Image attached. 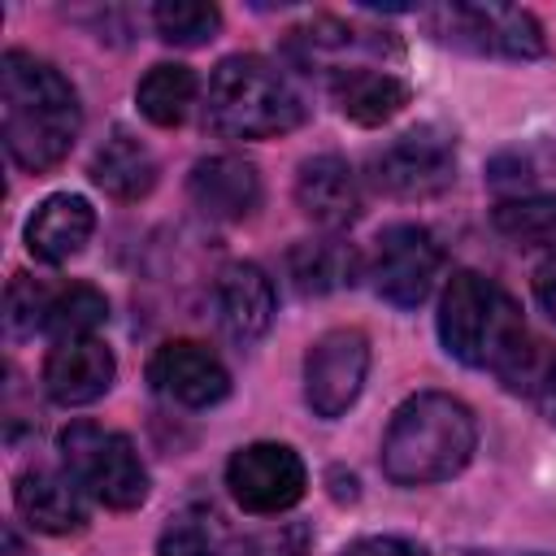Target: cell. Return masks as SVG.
<instances>
[{
	"instance_id": "7c38bea8",
	"label": "cell",
	"mask_w": 556,
	"mask_h": 556,
	"mask_svg": "<svg viewBox=\"0 0 556 556\" xmlns=\"http://www.w3.org/2000/svg\"><path fill=\"white\" fill-rule=\"evenodd\" d=\"M148 382L156 395L182 408H213L230 395V374L208 343L165 339L148 361Z\"/></svg>"
},
{
	"instance_id": "603a6c76",
	"label": "cell",
	"mask_w": 556,
	"mask_h": 556,
	"mask_svg": "<svg viewBox=\"0 0 556 556\" xmlns=\"http://www.w3.org/2000/svg\"><path fill=\"white\" fill-rule=\"evenodd\" d=\"M135 100H139V113H143L152 126H161V130L182 126L187 113H191V104H195V74H191V65H178V61L152 65V70L139 78Z\"/></svg>"
},
{
	"instance_id": "ba28073f",
	"label": "cell",
	"mask_w": 556,
	"mask_h": 556,
	"mask_svg": "<svg viewBox=\"0 0 556 556\" xmlns=\"http://www.w3.org/2000/svg\"><path fill=\"white\" fill-rule=\"evenodd\" d=\"M456 178V143L439 126H413L369 156V182L391 200H430Z\"/></svg>"
},
{
	"instance_id": "484cf974",
	"label": "cell",
	"mask_w": 556,
	"mask_h": 556,
	"mask_svg": "<svg viewBox=\"0 0 556 556\" xmlns=\"http://www.w3.org/2000/svg\"><path fill=\"white\" fill-rule=\"evenodd\" d=\"M152 26L174 48H200V43L217 39L222 9L217 4H204V0H161L152 9Z\"/></svg>"
},
{
	"instance_id": "3957f363",
	"label": "cell",
	"mask_w": 556,
	"mask_h": 556,
	"mask_svg": "<svg viewBox=\"0 0 556 556\" xmlns=\"http://www.w3.org/2000/svg\"><path fill=\"white\" fill-rule=\"evenodd\" d=\"M478 447V421L447 391L408 395L382 434V473L395 486H430L456 478Z\"/></svg>"
},
{
	"instance_id": "9a60e30c",
	"label": "cell",
	"mask_w": 556,
	"mask_h": 556,
	"mask_svg": "<svg viewBox=\"0 0 556 556\" xmlns=\"http://www.w3.org/2000/svg\"><path fill=\"white\" fill-rule=\"evenodd\" d=\"M295 204L304 217H313L326 230H343L361 217V182L352 165L334 152L308 156L295 174Z\"/></svg>"
},
{
	"instance_id": "44dd1931",
	"label": "cell",
	"mask_w": 556,
	"mask_h": 556,
	"mask_svg": "<svg viewBox=\"0 0 556 556\" xmlns=\"http://www.w3.org/2000/svg\"><path fill=\"white\" fill-rule=\"evenodd\" d=\"M156 556H248V534H235L213 504H187L165 521Z\"/></svg>"
},
{
	"instance_id": "277c9868",
	"label": "cell",
	"mask_w": 556,
	"mask_h": 556,
	"mask_svg": "<svg viewBox=\"0 0 556 556\" xmlns=\"http://www.w3.org/2000/svg\"><path fill=\"white\" fill-rule=\"evenodd\" d=\"M308 104L295 83L256 52H235L217 61L208 78L204 126L222 139H278L304 126Z\"/></svg>"
},
{
	"instance_id": "f546056e",
	"label": "cell",
	"mask_w": 556,
	"mask_h": 556,
	"mask_svg": "<svg viewBox=\"0 0 556 556\" xmlns=\"http://www.w3.org/2000/svg\"><path fill=\"white\" fill-rule=\"evenodd\" d=\"M534 300L543 304V313L556 321V256L552 261H543L539 269H534Z\"/></svg>"
},
{
	"instance_id": "52a82bcc",
	"label": "cell",
	"mask_w": 556,
	"mask_h": 556,
	"mask_svg": "<svg viewBox=\"0 0 556 556\" xmlns=\"http://www.w3.org/2000/svg\"><path fill=\"white\" fill-rule=\"evenodd\" d=\"M282 56L308 74H326V83H330L348 70H382V61H400L404 48L395 35L365 30L343 17L321 13V17H308L304 26L287 30Z\"/></svg>"
},
{
	"instance_id": "5b68a950",
	"label": "cell",
	"mask_w": 556,
	"mask_h": 556,
	"mask_svg": "<svg viewBox=\"0 0 556 556\" xmlns=\"http://www.w3.org/2000/svg\"><path fill=\"white\" fill-rule=\"evenodd\" d=\"M65 473L104 508H139L148 500V469L135 443L122 430H104L96 421H70L61 430Z\"/></svg>"
},
{
	"instance_id": "5bb4252c",
	"label": "cell",
	"mask_w": 556,
	"mask_h": 556,
	"mask_svg": "<svg viewBox=\"0 0 556 556\" xmlns=\"http://www.w3.org/2000/svg\"><path fill=\"white\" fill-rule=\"evenodd\" d=\"M113 378H117V361L96 334L91 339H65L43 361V391L52 404H65V408L100 400L113 387Z\"/></svg>"
},
{
	"instance_id": "4316f807",
	"label": "cell",
	"mask_w": 556,
	"mask_h": 556,
	"mask_svg": "<svg viewBox=\"0 0 556 556\" xmlns=\"http://www.w3.org/2000/svg\"><path fill=\"white\" fill-rule=\"evenodd\" d=\"M43 308H48V287L35 282L30 274H13L9 291H4V326L13 339H26L35 330H43Z\"/></svg>"
},
{
	"instance_id": "30bf717a",
	"label": "cell",
	"mask_w": 556,
	"mask_h": 556,
	"mask_svg": "<svg viewBox=\"0 0 556 556\" xmlns=\"http://www.w3.org/2000/svg\"><path fill=\"white\" fill-rule=\"evenodd\" d=\"M230 500L252 517H278L308 491V469L287 443H248L226 460Z\"/></svg>"
},
{
	"instance_id": "f1b7e54d",
	"label": "cell",
	"mask_w": 556,
	"mask_h": 556,
	"mask_svg": "<svg viewBox=\"0 0 556 556\" xmlns=\"http://www.w3.org/2000/svg\"><path fill=\"white\" fill-rule=\"evenodd\" d=\"M339 556H426L421 543L404 539V534H365L356 543H348Z\"/></svg>"
},
{
	"instance_id": "ffe728a7",
	"label": "cell",
	"mask_w": 556,
	"mask_h": 556,
	"mask_svg": "<svg viewBox=\"0 0 556 556\" xmlns=\"http://www.w3.org/2000/svg\"><path fill=\"white\" fill-rule=\"evenodd\" d=\"M330 100L339 104V113L348 122L382 126L413 100V87L391 70H348V74L330 78Z\"/></svg>"
},
{
	"instance_id": "7a4b0ae2",
	"label": "cell",
	"mask_w": 556,
	"mask_h": 556,
	"mask_svg": "<svg viewBox=\"0 0 556 556\" xmlns=\"http://www.w3.org/2000/svg\"><path fill=\"white\" fill-rule=\"evenodd\" d=\"M83 109L74 83L43 56L9 48L0 61V135L4 152L26 174L61 165L78 139Z\"/></svg>"
},
{
	"instance_id": "4dcf8cb0",
	"label": "cell",
	"mask_w": 556,
	"mask_h": 556,
	"mask_svg": "<svg viewBox=\"0 0 556 556\" xmlns=\"http://www.w3.org/2000/svg\"><path fill=\"white\" fill-rule=\"evenodd\" d=\"M456 556H517V552H473V547H460ZM526 556H539V552H526Z\"/></svg>"
},
{
	"instance_id": "83f0119b",
	"label": "cell",
	"mask_w": 556,
	"mask_h": 556,
	"mask_svg": "<svg viewBox=\"0 0 556 556\" xmlns=\"http://www.w3.org/2000/svg\"><path fill=\"white\" fill-rule=\"evenodd\" d=\"M308 526L304 521H282L269 530L248 534V556H304L308 552Z\"/></svg>"
},
{
	"instance_id": "d4e9b609",
	"label": "cell",
	"mask_w": 556,
	"mask_h": 556,
	"mask_svg": "<svg viewBox=\"0 0 556 556\" xmlns=\"http://www.w3.org/2000/svg\"><path fill=\"white\" fill-rule=\"evenodd\" d=\"M491 226L517 248H556V195H508L491 208Z\"/></svg>"
},
{
	"instance_id": "d6986e66",
	"label": "cell",
	"mask_w": 556,
	"mask_h": 556,
	"mask_svg": "<svg viewBox=\"0 0 556 556\" xmlns=\"http://www.w3.org/2000/svg\"><path fill=\"white\" fill-rule=\"evenodd\" d=\"M91 182L104 195H113L122 204H135L156 187V156L148 152L143 139H135L130 130L117 126L91 156Z\"/></svg>"
},
{
	"instance_id": "e0dca14e",
	"label": "cell",
	"mask_w": 556,
	"mask_h": 556,
	"mask_svg": "<svg viewBox=\"0 0 556 556\" xmlns=\"http://www.w3.org/2000/svg\"><path fill=\"white\" fill-rule=\"evenodd\" d=\"M217 321L235 343H256L274 321V282L252 261H230L213 287Z\"/></svg>"
},
{
	"instance_id": "7402d4cb",
	"label": "cell",
	"mask_w": 556,
	"mask_h": 556,
	"mask_svg": "<svg viewBox=\"0 0 556 556\" xmlns=\"http://www.w3.org/2000/svg\"><path fill=\"white\" fill-rule=\"evenodd\" d=\"M287 278L300 295H330L361 278V256L343 239H300L287 252Z\"/></svg>"
},
{
	"instance_id": "8fae6325",
	"label": "cell",
	"mask_w": 556,
	"mask_h": 556,
	"mask_svg": "<svg viewBox=\"0 0 556 556\" xmlns=\"http://www.w3.org/2000/svg\"><path fill=\"white\" fill-rule=\"evenodd\" d=\"M365 374H369L365 330H356V326L326 330L304 356V400H308V408L326 421L343 417L356 404V395L365 387Z\"/></svg>"
},
{
	"instance_id": "9c48e42d",
	"label": "cell",
	"mask_w": 556,
	"mask_h": 556,
	"mask_svg": "<svg viewBox=\"0 0 556 556\" xmlns=\"http://www.w3.org/2000/svg\"><path fill=\"white\" fill-rule=\"evenodd\" d=\"M443 269V248L439 239L417 226V222H395L374 239V261H369V282L374 291L395 304V308H417L434 291Z\"/></svg>"
},
{
	"instance_id": "4fadbf2b",
	"label": "cell",
	"mask_w": 556,
	"mask_h": 556,
	"mask_svg": "<svg viewBox=\"0 0 556 556\" xmlns=\"http://www.w3.org/2000/svg\"><path fill=\"white\" fill-rule=\"evenodd\" d=\"M191 204L213 222H243L261 208V174L235 152H217L191 165L187 174Z\"/></svg>"
},
{
	"instance_id": "8992f818",
	"label": "cell",
	"mask_w": 556,
	"mask_h": 556,
	"mask_svg": "<svg viewBox=\"0 0 556 556\" xmlns=\"http://www.w3.org/2000/svg\"><path fill=\"white\" fill-rule=\"evenodd\" d=\"M421 22L430 39L473 56L539 61L547 52L539 17L517 4H434V9H421Z\"/></svg>"
},
{
	"instance_id": "2e32d148",
	"label": "cell",
	"mask_w": 556,
	"mask_h": 556,
	"mask_svg": "<svg viewBox=\"0 0 556 556\" xmlns=\"http://www.w3.org/2000/svg\"><path fill=\"white\" fill-rule=\"evenodd\" d=\"M13 508L17 517L39 534H78L87 526L83 486L70 473L56 469H26L13 482Z\"/></svg>"
},
{
	"instance_id": "6da1fadb",
	"label": "cell",
	"mask_w": 556,
	"mask_h": 556,
	"mask_svg": "<svg viewBox=\"0 0 556 556\" xmlns=\"http://www.w3.org/2000/svg\"><path fill=\"white\" fill-rule=\"evenodd\" d=\"M439 339L469 369H491L513 395H543L556 382V348L539 339L517 300L478 269H456L439 300Z\"/></svg>"
},
{
	"instance_id": "cb8c5ba5",
	"label": "cell",
	"mask_w": 556,
	"mask_h": 556,
	"mask_svg": "<svg viewBox=\"0 0 556 556\" xmlns=\"http://www.w3.org/2000/svg\"><path fill=\"white\" fill-rule=\"evenodd\" d=\"M104 321H109V300L91 282H70V287L48 291L43 330L56 343H65V339H91Z\"/></svg>"
},
{
	"instance_id": "ac0fdd59",
	"label": "cell",
	"mask_w": 556,
	"mask_h": 556,
	"mask_svg": "<svg viewBox=\"0 0 556 556\" xmlns=\"http://www.w3.org/2000/svg\"><path fill=\"white\" fill-rule=\"evenodd\" d=\"M91 230H96V208L83 195H74V191H56V195H48L30 213V222H26V252L35 261H43V265H61L74 252H83Z\"/></svg>"
}]
</instances>
